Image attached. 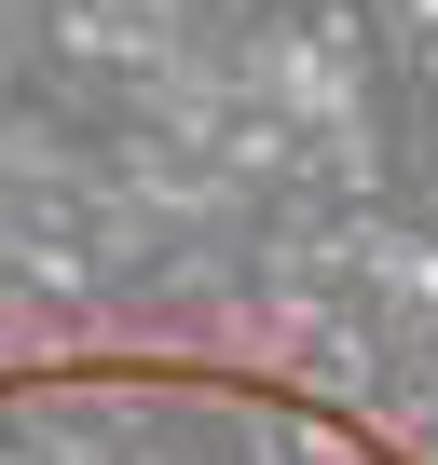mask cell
I'll list each match as a JSON object with an SVG mask.
<instances>
[{"label":"cell","instance_id":"cell-1","mask_svg":"<svg viewBox=\"0 0 438 465\" xmlns=\"http://www.w3.org/2000/svg\"><path fill=\"white\" fill-rule=\"evenodd\" d=\"M0 465H438V451L274 356L42 342L0 356Z\"/></svg>","mask_w":438,"mask_h":465}]
</instances>
